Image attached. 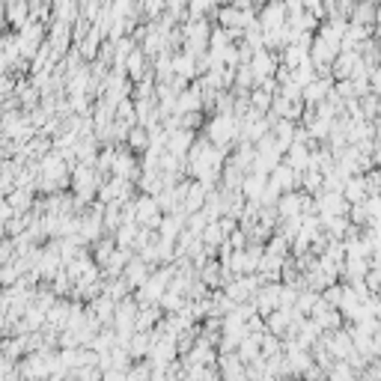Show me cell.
<instances>
[{
	"instance_id": "6da1fadb",
	"label": "cell",
	"mask_w": 381,
	"mask_h": 381,
	"mask_svg": "<svg viewBox=\"0 0 381 381\" xmlns=\"http://www.w3.org/2000/svg\"><path fill=\"white\" fill-rule=\"evenodd\" d=\"M378 21H381V6H378Z\"/></svg>"
}]
</instances>
